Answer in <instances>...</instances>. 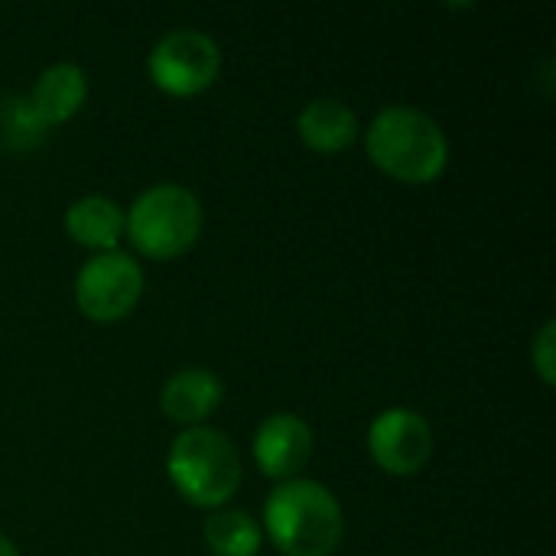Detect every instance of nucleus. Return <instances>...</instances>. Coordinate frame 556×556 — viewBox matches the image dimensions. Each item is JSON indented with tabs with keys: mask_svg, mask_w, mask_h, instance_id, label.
<instances>
[{
	"mask_svg": "<svg viewBox=\"0 0 556 556\" xmlns=\"http://www.w3.org/2000/svg\"><path fill=\"white\" fill-rule=\"evenodd\" d=\"M365 150L384 176L407 186L437 182L450 166L446 130L427 111L410 104L378 111L365 130Z\"/></svg>",
	"mask_w": 556,
	"mask_h": 556,
	"instance_id": "f257e3e1",
	"label": "nucleus"
},
{
	"mask_svg": "<svg viewBox=\"0 0 556 556\" xmlns=\"http://www.w3.org/2000/svg\"><path fill=\"white\" fill-rule=\"evenodd\" d=\"M261 531L283 556H332L345 538V515L326 485L290 479L264 502Z\"/></svg>",
	"mask_w": 556,
	"mask_h": 556,
	"instance_id": "f03ea898",
	"label": "nucleus"
},
{
	"mask_svg": "<svg viewBox=\"0 0 556 556\" xmlns=\"http://www.w3.org/2000/svg\"><path fill=\"white\" fill-rule=\"evenodd\" d=\"M166 476L192 508L222 511L238 495L244 469L228 433L215 427H189L166 453Z\"/></svg>",
	"mask_w": 556,
	"mask_h": 556,
	"instance_id": "7ed1b4c3",
	"label": "nucleus"
},
{
	"mask_svg": "<svg viewBox=\"0 0 556 556\" xmlns=\"http://www.w3.org/2000/svg\"><path fill=\"white\" fill-rule=\"evenodd\" d=\"M205 225L202 202L192 189L156 182L143 189L124 212V235L147 261H176L195 248Z\"/></svg>",
	"mask_w": 556,
	"mask_h": 556,
	"instance_id": "20e7f679",
	"label": "nucleus"
},
{
	"mask_svg": "<svg viewBox=\"0 0 556 556\" xmlns=\"http://www.w3.org/2000/svg\"><path fill=\"white\" fill-rule=\"evenodd\" d=\"M150 81L169 98H195L208 91L222 72V49L202 29H173L147 55Z\"/></svg>",
	"mask_w": 556,
	"mask_h": 556,
	"instance_id": "39448f33",
	"label": "nucleus"
},
{
	"mask_svg": "<svg viewBox=\"0 0 556 556\" xmlns=\"http://www.w3.org/2000/svg\"><path fill=\"white\" fill-rule=\"evenodd\" d=\"M143 296V270L124 251H104L81 264L75 277V306L91 323L127 319Z\"/></svg>",
	"mask_w": 556,
	"mask_h": 556,
	"instance_id": "423d86ee",
	"label": "nucleus"
},
{
	"mask_svg": "<svg viewBox=\"0 0 556 556\" xmlns=\"http://www.w3.org/2000/svg\"><path fill=\"white\" fill-rule=\"evenodd\" d=\"M368 453L381 472L410 479L424 472L433 456V430L424 414L410 407H388L368 427Z\"/></svg>",
	"mask_w": 556,
	"mask_h": 556,
	"instance_id": "0eeeda50",
	"label": "nucleus"
},
{
	"mask_svg": "<svg viewBox=\"0 0 556 556\" xmlns=\"http://www.w3.org/2000/svg\"><path fill=\"white\" fill-rule=\"evenodd\" d=\"M313 446H316V440L303 417L270 414L257 427L251 453H254V466L261 469V476H267L274 482H290V479H300V472L309 466Z\"/></svg>",
	"mask_w": 556,
	"mask_h": 556,
	"instance_id": "6e6552de",
	"label": "nucleus"
},
{
	"mask_svg": "<svg viewBox=\"0 0 556 556\" xmlns=\"http://www.w3.org/2000/svg\"><path fill=\"white\" fill-rule=\"evenodd\" d=\"M225 401V384L215 371L208 368H182L173 378H166L160 391V410L166 420L189 427H202L218 404Z\"/></svg>",
	"mask_w": 556,
	"mask_h": 556,
	"instance_id": "1a4fd4ad",
	"label": "nucleus"
},
{
	"mask_svg": "<svg viewBox=\"0 0 556 556\" xmlns=\"http://www.w3.org/2000/svg\"><path fill=\"white\" fill-rule=\"evenodd\" d=\"M85 98H88L85 68L75 62H55L36 78L26 104L42 127H55V124L72 121L81 111Z\"/></svg>",
	"mask_w": 556,
	"mask_h": 556,
	"instance_id": "9d476101",
	"label": "nucleus"
},
{
	"mask_svg": "<svg viewBox=\"0 0 556 556\" xmlns=\"http://www.w3.org/2000/svg\"><path fill=\"white\" fill-rule=\"evenodd\" d=\"M296 134L306 143V150H313L319 156H336V153L349 150L358 140L362 124H358L355 111L345 101H339V98H316V101H309L300 111Z\"/></svg>",
	"mask_w": 556,
	"mask_h": 556,
	"instance_id": "9b49d317",
	"label": "nucleus"
},
{
	"mask_svg": "<svg viewBox=\"0 0 556 556\" xmlns=\"http://www.w3.org/2000/svg\"><path fill=\"white\" fill-rule=\"evenodd\" d=\"M65 235L88 251H117L124 238V208L108 195H81L65 208Z\"/></svg>",
	"mask_w": 556,
	"mask_h": 556,
	"instance_id": "f8f14e48",
	"label": "nucleus"
},
{
	"mask_svg": "<svg viewBox=\"0 0 556 556\" xmlns=\"http://www.w3.org/2000/svg\"><path fill=\"white\" fill-rule=\"evenodd\" d=\"M205 547L212 556H257L264 547V531L261 525L244 515V511H212L205 518Z\"/></svg>",
	"mask_w": 556,
	"mask_h": 556,
	"instance_id": "ddd939ff",
	"label": "nucleus"
},
{
	"mask_svg": "<svg viewBox=\"0 0 556 556\" xmlns=\"http://www.w3.org/2000/svg\"><path fill=\"white\" fill-rule=\"evenodd\" d=\"M531 365L541 375V381L551 388L556 381V323H544L534 345H531Z\"/></svg>",
	"mask_w": 556,
	"mask_h": 556,
	"instance_id": "4468645a",
	"label": "nucleus"
},
{
	"mask_svg": "<svg viewBox=\"0 0 556 556\" xmlns=\"http://www.w3.org/2000/svg\"><path fill=\"white\" fill-rule=\"evenodd\" d=\"M0 556H20V551H16V544L7 538V534H0Z\"/></svg>",
	"mask_w": 556,
	"mask_h": 556,
	"instance_id": "2eb2a0df",
	"label": "nucleus"
}]
</instances>
